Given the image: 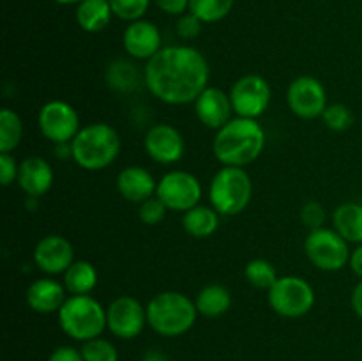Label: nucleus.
Segmentation results:
<instances>
[{"instance_id":"obj_1","label":"nucleus","mask_w":362,"mask_h":361,"mask_svg":"<svg viewBox=\"0 0 362 361\" xmlns=\"http://www.w3.org/2000/svg\"><path fill=\"white\" fill-rule=\"evenodd\" d=\"M209 62L200 50L186 45L161 48L144 69L148 92L166 105H187L197 101L207 88Z\"/></svg>"},{"instance_id":"obj_2","label":"nucleus","mask_w":362,"mask_h":361,"mask_svg":"<svg viewBox=\"0 0 362 361\" xmlns=\"http://www.w3.org/2000/svg\"><path fill=\"white\" fill-rule=\"evenodd\" d=\"M265 147V131L257 119L237 117L218 130L212 151L225 166H244L253 163Z\"/></svg>"},{"instance_id":"obj_3","label":"nucleus","mask_w":362,"mask_h":361,"mask_svg":"<svg viewBox=\"0 0 362 361\" xmlns=\"http://www.w3.org/2000/svg\"><path fill=\"white\" fill-rule=\"evenodd\" d=\"M120 152V137L110 124L92 122L81 127L71 142V158L78 166L90 172L105 170Z\"/></svg>"},{"instance_id":"obj_4","label":"nucleus","mask_w":362,"mask_h":361,"mask_svg":"<svg viewBox=\"0 0 362 361\" xmlns=\"http://www.w3.org/2000/svg\"><path fill=\"white\" fill-rule=\"evenodd\" d=\"M197 304L177 290L159 292L147 304V324L166 338L182 336L197 322Z\"/></svg>"},{"instance_id":"obj_5","label":"nucleus","mask_w":362,"mask_h":361,"mask_svg":"<svg viewBox=\"0 0 362 361\" xmlns=\"http://www.w3.org/2000/svg\"><path fill=\"white\" fill-rule=\"evenodd\" d=\"M57 314L60 329L78 342L98 338L106 329V310L90 294L67 297Z\"/></svg>"},{"instance_id":"obj_6","label":"nucleus","mask_w":362,"mask_h":361,"mask_svg":"<svg viewBox=\"0 0 362 361\" xmlns=\"http://www.w3.org/2000/svg\"><path fill=\"white\" fill-rule=\"evenodd\" d=\"M253 183L243 166H223L214 176L209 190L211 204L219 214L235 216L250 205Z\"/></svg>"},{"instance_id":"obj_7","label":"nucleus","mask_w":362,"mask_h":361,"mask_svg":"<svg viewBox=\"0 0 362 361\" xmlns=\"http://www.w3.org/2000/svg\"><path fill=\"white\" fill-rule=\"evenodd\" d=\"M269 304L278 315L297 319L310 314L315 306V290L300 276H279L269 289Z\"/></svg>"},{"instance_id":"obj_8","label":"nucleus","mask_w":362,"mask_h":361,"mask_svg":"<svg viewBox=\"0 0 362 361\" xmlns=\"http://www.w3.org/2000/svg\"><path fill=\"white\" fill-rule=\"evenodd\" d=\"M304 251L311 264L320 271H339L350 260L349 241L343 239L334 229H315L304 241Z\"/></svg>"},{"instance_id":"obj_9","label":"nucleus","mask_w":362,"mask_h":361,"mask_svg":"<svg viewBox=\"0 0 362 361\" xmlns=\"http://www.w3.org/2000/svg\"><path fill=\"white\" fill-rule=\"evenodd\" d=\"M168 211L186 212L197 207L202 198V184L193 173L184 170H172L158 183L156 191Z\"/></svg>"},{"instance_id":"obj_10","label":"nucleus","mask_w":362,"mask_h":361,"mask_svg":"<svg viewBox=\"0 0 362 361\" xmlns=\"http://www.w3.org/2000/svg\"><path fill=\"white\" fill-rule=\"evenodd\" d=\"M37 124L42 137L57 145L71 144L80 131L78 112L74 110V106L66 101H60V99L42 105V108L39 110Z\"/></svg>"},{"instance_id":"obj_11","label":"nucleus","mask_w":362,"mask_h":361,"mask_svg":"<svg viewBox=\"0 0 362 361\" xmlns=\"http://www.w3.org/2000/svg\"><path fill=\"white\" fill-rule=\"evenodd\" d=\"M233 112L244 119H258L271 103V85L260 74H246L230 91Z\"/></svg>"},{"instance_id":"obj_12","label":"nucleus","mask_w":362,"mask_h":361,"mask_svg":"<svg viewBox=\"0 0 362 361\" xmlns=\"http://www.w3.org/2000/svg\"><path fill=\"white\" fill-rule=\"evenodd\" d=\"M147 324V306L131 296H120L106 308V329L120 340H133Z\"/></svg>"},{"instance_id":"obj_13","label":"nucleus","mask_w":362,"mask_h":361,"mask_svg":"<svg viewBox=\"0 0 362 361\" xmlns=\"http://www.w3.org/2000/svg\"><path fill=\"white\" fill-rule=\"evenodd\" d=\"M290 110L300 119H317L327 108V92L315 76H299L290 84L286 92Z\"/></svg>"},{"instance_id":"obj_14","label":"nucleus","mask_w":362,"mask_h":361,"mask_svg":"<svg viewBox=\"0 0 362 361\" xmlns=\"http://www.w3.org/2000/svg\"><path fill=\"white\" fill-rule=\"evenodd\" d=\"M145 151L152 161L159 165H173L184 156V138L177 127L170 124H156L145 134Z\"/></svg>"},{"instance_id":"obj_15","label":"nucleus","mask_w":362,"mask_h":361,"mask_svg":"<svg viewBox=\"0 0 362 361\" xmlns=\"http://www.w3.org/2000/svg\"><path fill=\"white\" fill-rule=\"evenodd\" d=\"M34 262L46 275H64L74 262L73 244L64 236L49 234L35 244Z\"/></svg>"},{"instance_id":"obj_16","label":"nucleus","mask_w":362,"mask_h":361,"mask_svg":"<svg viewBox=\"0 0 362 361\" xmlns=\"http://www.w3.org/2000/svg\"><path fill=\"white\" fill-rule=\"evenodd\" d=\"M122 45L133 59L151 60L163 48L161 32L152 21L141 18L127 25L122 34Z\"/></svg>"},{"instance_id":"obj_17","label":"nucleus","mask_w":362,"mask_h":361,"mask_svg":"<svg viewBox=\"0 0 362 361\" xmlns=\"http://www.w3.org/2000/svg\"><path fill=\"white\" fill-rule=\"evenodd\" d=\"M194 112L202 124L211 130H221L232 120V99L223 88L207 87L194 101Z\"/></svg>"},{"instance_id":"obj_18","label":"nucleus","mask_w":362,"mask_h":361,"mask_svg":"<svg viewBox=\"0 0 362 361\" xmlns=\"http://www.w3.org/2000/svg\"><path fill=\"white\" fill-rule=\"evenodd\" d=\"M53 168L46 159L39 156H30L20 163L18 170V184L27 197L39 198L48 193L53 186Z\"/></svg>"},{"instance_id":"obj_19","label":"nucleus","mask_w":362,"mask_h":361,"mask_svg":"<svg viewBox=\"0 0 362 361\" xmlns=\"http://www.w3.org/2000/svg\"><path fill=\"white\" fill-rule=\"evenodd\" d=\"M117 190L126 200L141 204L147 198L154 197L158 191V183L148 170L133 165L120 170L117 177Z\"/></svg>"},{"instance_id":"obj_20","label":"nucleus","mask_w":362,"mask_h":361,"mask_svg":"<svg viewBox=\"0 0 362 361\" xmlns=\"http://www.w3.org/2000/svg\"><path fill=\"white\" fill-rule=\"evenodd\" d=\"M66 303V287L53 278H39L27 289V304L37 314H55Z\"/></svg>"},{"instance_id":"obj_21","label":"nucleus","mask_w":362,"mask_h":361,"mask_svg":"<svg viewBox=\"0 0 362 361\" xmlns=\"http://www.w3.org/2000/svg\"><path fill=\"white\" fill-rule=\"evenodd\" d=\"M332 229L345 241L362 244V204L345 202L332 212Z\"/></svg>"},{"instance_id":"obj_22","label":"nucleus","mask_w":362,"mask_h":361,"mask_svg":"<svg viewBox=\"0 0 362 361\" xmlns=\"http://www.w3.org/2000/svg\"><path fill=\"white\" fill-rule=\"evenodd\" d=\"M113 16L112 6L108 0H83L76 7V21L81 30L95 32L105 30Z\"/></svg>"},{"instance_id":"obj_23","label":"nucleus","mask_w":362,"mask_h":361,"mask_svg":"<svg viewBox=\"0 0 362 361\" xmlns=\"http://www.w3.org/2000/svg\"><path fill=\"white\" fill-rule=\"evenodd\" d=\"M194 304H197L198 314L209 319H216L221 317L230 310L232 296H230V290L226 287L219 285V283H211V285H205L197 294Z\"/></svg>"},{"instance_id":"obj_24","label":"nucleus","mask_w":362,"mask_h":361,"mask_svg":"<svg viewBox=\"0 0 362 361\" xmlns=\"http://www.w3.org/2000/svg\"><path fill=\"white\" fill-rule=\"evenodd\" d=\"M182 227L191 237L197 239H205L212 236L219 227V212L214 207L207 205H197L184 212Z\"/></svg>"},{"instance_id":"obj_25","label":"nucleus","mask_w":362,"mask_h":361,"mask_svg":"<svg viewBox=\"0 0 362 361\" xmlns=\"http://www.w3.org/2000/svg\"><path fill=\"white\" fill-rule=\"evenodd\" d=\"M98 269L87 260H74L64 273V287L73 296L90 294L98 285Z\"/></svg>"},{"instance_id":"obj_26","label":"nucleus","mask_w":362,"mask_h":361,"mask_svg":"<svg viewBox=\"0 0 362 361\" xmlns=\"http://www.w3.org/2000/svg\"><path fill=\"white\" fill-rule=\"evenodd\" d=\"M23 137V124L14 110L4 108L0 112V152H11L20 145Z\"/></svg>"},{"instance_id":"obj_27","label":"nucleus","mask_w":362,"mask_h":361,"mask_svg":"<svg viewBox=\"0 0 362 361\" xmlns=\"http://www.w3.org/2000/svg\"><path fill=\"white\" fill-rule=\"evenodd\" d=\"M235 0H189V13L202 23H218L232 11Z\"/></svg>"},{"instance_id":"obj_28","label":"nucleus","mask_w":362,"mask_h":361,"mask_svg":"<svg viewBox=\"0 0 362 361\" xmlns=\"http://www.w3.org/2000/svg\"><path fill=\"white\" fill-rule=\"evenodd\" d=\"M244 276L250 282V285L257 287V289L269 290L279 278L278 271L274 265L265 258H255V260L247 262L246 269H244Z\"/></svg>"},{"instance_id":"obj_29","label":"nucleus","mask_w":362,"mask_h":361,"mask_svg":"<svg viewBox=\"0 0 362 361\" xmlns=\"http://www.w3.org/2000/svg\"><path fill=\"white\" fill-rule=\"evenodd\" d=\"M80 353L85 361H119L117 347L110 340L101 338V336L83 342Z\"/></svg>"},{"instance_id":"obj_30","label":"nucleus","mask_w":362,"mask_h":361,"mask_svg":"<svg viewBox=\"0 0 362 361\" xmlns=\"http://www.w3.org/2000/svg\"><path fill=\"white\" fill-rule=\"evenodd\" d=\"M106 80H108L110 87L115 88V91H131L136 84V71L131 64L117 60L108 67Z\"/></svg>"},{"instance_id":"obj_31","label":"nucleus","mask_w":362,"mask_h":361,"mask_svg":"<svg viewBox=\"0 0 362 361\" xmlns=\"http://www.w3.org/2000/svg\"><path fill=\"white\" fill-rule=\"evenodd\" d=\"M108 2L112 6L113 16L131 23L145 16L152 0H108Z\"/></svg>"},{"instance_id":"obj_32","label":"nucleus","mask_w":362,"mask_h":361,"mask_svg":"<svg viewBox=\"0 0 362 361\" xmlns=\"http://www.w3.org/2000/svg\"><path fill=\"white\" fill-rule=\"evenodd\" d=\"M322 119H324L325 126L332 131H345L354 124V115L350 108L346 105H339V103L329 105Z\"/></svg>"},{"instance_id":"obj_33","label":"nucleus","mask_w":362,"mask_h":361,"mask_svg":"<svg viewBox=\"0 0 362 361\" xmlns=\"http://www.w3.org/2000/svg\"><path fill=\"white\" fill-rule=\"evenodd\" d=\"M166 211H168V207L163 204V200L158 197V195H154V197L141 202L138 216H140V219L145 223V225L152 227V225H159V223L165 219Z\"/></svg>"},{"instance_id":"obj_34","label":"nucleus","mask_w":362,"mask_h":361,"mask_svg":"<svg viewBox=\"0 0 362 361\" xmlns=\"http://www.w3.org/2000/svg\"><path fill=\"white\" fill-rule=\"evenodd\" d=\"M300 218H303L304 225L310 227L311 230L320 229V227H324L325 222L324 205L318 204V202H308V204H304L303 211H300Z\"/></svg>"},{"instance_id":"obj_35","label":"nucleus","mask_w":362,"mask_h":361,"mask_svg":"<svg viewBox=\"0 0 362 361\" xmlns=\"http://www.w3.org/2000/svg\"><path fill=\"white\" fill-rule=\"evenodd\" d=\"M18 170H20V165L11 156V152H0V183L2 186H9L18 179Z\"/></svg>"},{"instance_id":"obj_36","label":"nucleus","mask_w":362,"mask_h":361,"mask_svg":"<svg viewBox=\"0 0 362 361\" xmlns=\"http://www.w3.org/2000/svg\"><path fill=\"white\" fill-rule=\"evenodd\" d=\"M202 32V21L193 13H186L177 21V34L182 39H194Z\"/></svg>"},{"instance_id":"obj_37","label":"nucleus","mask_w":362,"mask_h":361,"mask_svg":"<svg viewBox=\"0 0 362 361\" xmlns=\"http://www.w3.org/2000/svg\"><path fill=\"white\" fill-rule=\"evenodd\" d=\"M154 4L163 13L172 16H182L186 11H189V0H154Z\"/></svg>"},{"instance_id":"obj_38","label":"nucleus","mask_w":362,"mask_h":361,"mask_svg":"<svg viewBox=\"0 0 362 361\" xmlns=\"http://www.w3.org/2000/svg\"><path fill=\"white\" fill-rule=\"evenodd\" d=\"M48 361H85L83 356L78 349L69 345L64 347H57L52 354H49Z\"/></svg>"},{"instance_id":"obj_39","label":"nucleus","mask_w":362,"mask_h":361,"mask_svg":"<svg viewBox=\"0 0 362 361\" xmlns=\"http://www.w3.org/2000/svg\"><path fill=\"white\" fill-rule=\"evenodd\" d=\"M350 269L362 280V244H357L356 250L350 253Z\"/></svg>"},{"instance_id":"obj_40","label":"nucleus","mask_w":362,"mask_h":361,"mask_svg":"<svg viewBox=\"0 0 362 361\" xmlns=\"http://www.w3.org/2000/svg\"><path fill=\"white\" fill-rule=\"evenodd\" d=\"M352 308L356 311V315L359 319H362V280L354 287L352 292Z\"/></svg>"},{"instance_id":"obj_41","label":"nucleus","mask_w":362,"mask_h":361,"mask_svg":"<svg viewBox=\"0 0 362 361\" xmlns=\"http://www.w3.org/2000/svg\"><path fill=\"white\" fill-rule=\"evenodd\" d=\"M141 361H166V360H165V356L159 353V350H148Z\"/></svg>"},{"instance_id":"obj_42","label":"nucleus","mask_w":362,"mask_h":361,"mask_svg":"<svg viewBox=\"0 0 362 361\" xmlns=\"http://www.w3.org/2000/svg\"><path fill=\"white\" fill-rule=\"evenodd\" d=\"M53 2L60 4V6H71V4H80L83 0H53Z\"/></svg>"}]
</instances>
